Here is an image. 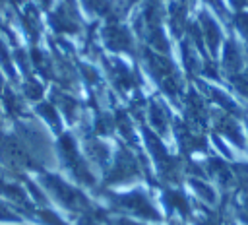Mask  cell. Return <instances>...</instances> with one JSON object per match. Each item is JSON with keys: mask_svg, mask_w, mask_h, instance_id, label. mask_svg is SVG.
<instances>
[{"mask_svg": "<svg viewBox=\"0 0 248 225\" xmlns=\"http://www.w3.org/2000/svg\"><path fill=\"white\" fill-rule=\"evenodd\" d=\"M246 76H248V68H246Z\"/></svg>", "mask_w": 248, "mask_h": 225, "instance_id": "52a82bcc", "label": "cell"}, {"mask_svg": "<svg viewBox=\"0 0 248 225\" xmlns=\"http://www.w3.org/2000/svg\"><path fill=\"white\" fill-rule=\"evenodd\" d=\"M225 70H227V74H229V78L231 76H236V74H242L240 70H242V64H244V52H242V48H240V45L236 43V41H229L227 43V47H225Z\"/></svg>", "mask_w": 248, "mask_h": 225, "instance_id": "6da1fadb", "label": "cell"}, {"mask_svg": "<svg viewBox=\"0 0 248 225\" xmlns=\"http://www.w3.org/2000/svg\"><path fill=\"white\" fill-rule=\"evenodd\" d=\"M205 33H207V39H209V43H211V47L215 48L217 45H219V39H221V33H219V29H217V25L211 21V19H207L205 21Z\"/></svg>", "mask_w": 248, "mask_h": 225, "instance_id": "277c9868", "label": "cell"}, {"mask_svg": "<svg viewBox=\"0 0 248 225\" xmlns=\"http://www.w3.org/2000/svg\"><path fill=\"white\" fill-rule=\"evenodd\" d=\"M246 2H248V0H232V4H234L238 10H240V8H244V6H246Z\"/></svg>", "mask_w": 248, "mask_h": 225, "instance_id": "8992f818", "label": "cell"}, {"mask_svg": "<svg viewBox=\"0 0 248 225\" xmlns=\"http://www.w3.org/2000/svg\"><path fill=\"white\" fill-rule=\"evenodd\" d=\"M217 130L221 134H225L232 144H236L238 147H244V136L240 130V124L231 116V114H219L217 116Z\"/></svg>", "mask_w": 248, "mask_h": 225, "instance_id": "7a4b0ae2", "label": "cell"}, {"mask_svg": "<svg viewBox=\"0 0 248 225\" xmlns=\"http://www.w3.org/2000/svg\"><path fill=\"white\" fill-rule=\"evenodd\" d=\"M238 215H240L242 221L248 223V190H244L242 200H240V204H238Z\"/></svg>", "mask_w": 248, "mask_h": 225, "instance_id": "5b68a950", "label": "cell"}, {"mask_svg": "<svg viewBox=\"0 0 248 225\" xmlns=\"http://www.w3.org/2000/svg\"><path fill=\"white\" fill-rule=\"evenodd\" d=\"M234 23H236V29L240 31V35L244 37V41L248 43V12H238L234 17Z\"/></svg>", "mask_w": 248, "mask_h": 225, "instance_id": "3957f363", "label": "cell"}]
</instances>
